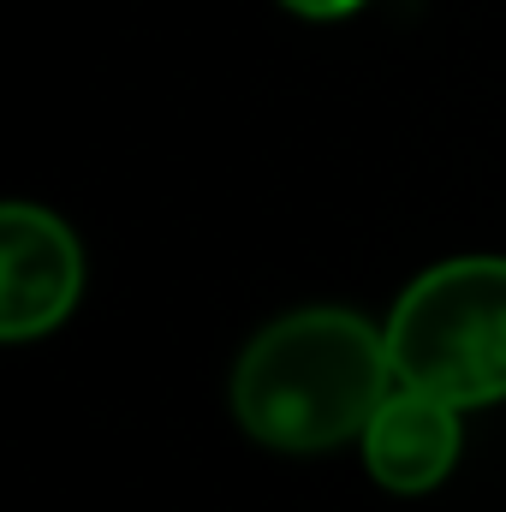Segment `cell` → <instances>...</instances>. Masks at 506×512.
<instances>
[{
    "instance_id": "6da1fadb",
    "label": "cell",
    "mask_w": 506,
    "mask_h": 512,
    "mask_svg": "<svg viewBox=\"0 0 506 512\" xmlns=\"http://www.w3.org/2000/svg\"><path fill=\"white\" fill-rule=\"evenodd\" d=\"M387 334L358 310L310 304L256 328L233 364V417L274 453H328L364 441L370 417L393 393Z\"/></svg>"
},
{
    "instance_id": "7a4b0ae2",
    "label": "cell",
    "mask_w": 506,
    "mask_h": 512,
    "mask_svg": "<svg viewBox=\"0 0 506 512\" xmlns=\"http://www.w3.org/2000/svg\"><path fill=\"white\" fill-rule=\"evenodd\" d=\"M393 382L453 411L506 399V256H447L423 268L387 316Z\"/></svg>"
},
{
    "instance_id": "3957f363",
    "label": "cell",
    "mask_w": 506,
    "mask_h": 512,
    "mask_svg": "<svg viewBox=\"0 0 506 512\" xmlns=\"http://www.w3.org/2000/svg\"><path fill=\"white\" fill-rule=\"evenodd\" d=\"M84 292V251L72 227L36 203L0 209V334H54Z\"/></svg>"
},
{
    "instance_id": "277c9868",
    "label": "cell",
    "mask_w": 506,
    "mask_h": 512,
    "mask_svg": "<svg viewBox=\"0 0 506 512\" xmlns=\"http://www.w3.org/2000/svg\"><path fill=\"white\" fill-rule=\"evenodd\" d=\"M459 447H465V429L453 405L417 387H393L364 429V471L387 495H429L453 477Z\"/></svg>"
},
{
    "instance_id": "5b68a950",
    "label": "cell",
    "mask_w": 506,
    "mask_h": 512,
    "mask_svg": "<svg viewBox=\"0 0 506 512\" xmlns=\"http://www.w3.org/2000/svg\"><path fill=\"white\" fill-rule=\"evenodd\" d=\"M286 12H298V18H310V24H334V18H352V12H364L370 0H280Z\"/></svg>"
}]
</instances>
